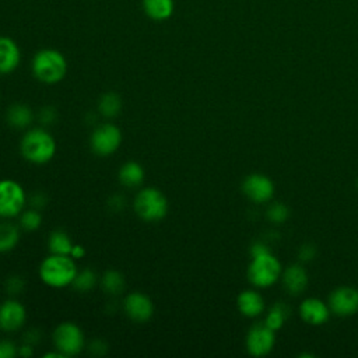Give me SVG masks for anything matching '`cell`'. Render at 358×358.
<instances>
[{
    "instance_id": "cell-33",
    "label": "cell",
    "mask_w": 358,
    "mask_h": 358,
    "mask_svg": "<svg viewBox=\"0 0 358 358\" xmlns=\"http://www.w3.org/2000/svg\"><path fill=\"white\" fill-rule=\"evenodd\" d=\"M88 351L90 354L95 355V357H101V355H105L108 352V344L103 341V340H92L90 344H88Z\"/></svg>"
},
{
    "instance_id": "cell-26",
    "label": "cell",
    "mask_w": 358,
    "mask_h": 358,
    "mask_svg": "<svg viewBox=\"0 0 358 358\" xmlns=\"http://www.w3.org/2000/svg\"><path fill=\"white\" fill-rule=\"evenodd\" d=\"M291 313V309L287 303L284 302H277L274 303L270 309H268V313L266 316V320L264 323L271 329V330H278L284 326V323L287 322L288 316Z\"/></svg>"
},
{
    "instance_id": "cell-23",
    "label": "cell",
    "mask_w": 358,
    "mask_h": 358,
    "mask_svg": "<svg viewBox=\"0 0 358 358\" xmlns=\"http://www.w3.org/2000/svg\"><path fill=\"white\" fill-rule=\"evenodd\" d=\"M122 110V98L116 92H105L98 99V113L105 119L116 117Z\"/></svg>"
},
{
    "instance_id": "cell-12",
    "label": "cell",
    "mask_w": 358,
    "mask_h": 358,
    "mask_svg": "<svg viewBox=\"0 0 358 358\" xmlns=\"http://www.w3.org/2000/svg\"><path fill=\"white\" fill-rule=\"evenodd\" d=\"M27 322V309L15 298L6 299L0 303V330L14 333Z\"/></svg>"
},
{
    "instance_id": "cell-34",
    "label": "cell",
    "mask_w": 358,
    "mask_h": 358,
    "mask_svg": "<svg viewBox=\"0 0 358 358\" xmlns=\"http://www.w3.org/2000/svg\"><path fill=\"white\" fill-rule=\"evenodd\" d=\"M29 206L32 207V208H36V210H42L45 206H46V203H48V197H46V194L45 193H42V192H35V193H32L31 196H29Z\"/></svg>"
},
{
    "instance_id": "cell-40",
    "label": "cell",
    "mask_w": 358,
    "mask_h": 358,
    "mask_svg": "<svg viewBox=\"0 0 358 358\" xmlns=\"http://www.w3.org/2000/svg\"><path fill=\"white\" fill-rule=\"evenodd\" d=\"M43 358H66L60 351L55 348V351H48L43 354Z\"/></svg>"
},
{
    "instance_id": "cell-35",
    "label": "cell",
    "mask_w": 358,
    "mask_h": 358,
    "mask_svg": "<svg viewBox=\"0 0 358 358\" xmlns=\"http://www.w3.org/2000/svg\"><path fill=\"white\" fill-rule=\"evenodd\" d=\"M22 341L24 343H28L31 345H36L39 341H41V331L36 330V329H29L24 333V337H22Z\"/></svg>"
},
{
    "instance_id": "cell-8",
    "label": "cell",
    "mask_w": 358,
    "mask_h": 358,
    "mask_svg": "<svg viewBox=\"0 0 358 358\" xmlns=\"http://www.w3.org/2000/svg\"><path fill=\"white\" fill-rule=\"evenodd\" d=\"M122 144V130L113 123H101L95 126L90 136L91 151L98 157H109L119 150Z\"/></svg>"
},
{
    "instance_id": "cell-41",
    "label": "cell",
    "mask_w": 358,
    "mask_h": 358,
    "mask_svg": "<svg viewBox=\"0 0 358 358\" xmlns=\"http://www.w3.org/2000/svg\"><path fill=\"white\" fill-rule=\"evenodd\" d=\"M357 186H358V182H357Z\"/></svg>"
},
{
    "instance_id": "cell-27",
    "label": "cell",
    "mask_w": 358,
    "mask_h": 358,
    "mask_svg": "<svg viewBox=\"0 0 358 358\" xmlns=\"http://www.w3.org/2000/svg\"><path fill=\"white\" fill-rule=\"evenodd\" d=\"M18 225L25 232H34L42 225L41 210L36 208H24L18 215Z\"/></svg>"
},
{
    "instance_id": "cell-14",
    "label": "cell",
    "mask_w": 358,
    "mask_h": 358,
    "mask_svg": "<svg viewBox=\"0 0 358 358\" xmlns=\"http://www.w3.org/2000/svg\"><path fill=\"white\" fill-rule=\"evenodd\" d=\"M299 315L302 320L308 324L319 326L327 322L330 316V309L319 298H306L299 305Z\"/></svg>"
},
{
    "instance_id": "cell-11",
    "label": "cell",
    "mask_w": 358,
    "mask_h": 358,
    "mask_svg": "<svg viewBox=\"0 0 358 358\" xmlns=\"http://www.w3.org/2000/svg\"><path fill=\"white\" fill-rule=\"evenodd\" d=\"M329 309L340 317L358 312V289L354 287H338L329 296Z\"/></svg>"
},
{
    "instance_id": "cell-15",
    "label": "cell",
    "mask_w": 358,
    "mask_h": 358,
    "mask_svg": "<svg viewBox=\"0 0 358 358\" xmlns=\"http://www.w3.org/2000/svg\"><path fill=\"white\" fill-rule=\"evenodd\" d=\"M21 62L18 45L8 36H0V74L13 73Z\"/></svg>"
},
{
    "instance_id": "cell-25",
    "label": "cell",
    "mask_w": 358,
    "mask_h": 358,
    "mask_svg": "<svg viewBox=\"0 0 358 358\" xmlns=\"http://www.w3.org/2000/svg\"><path fill=\"white\" fill-rule=\"evenodd\" d=\"M99 284V277L98 274L87 267V268H83V270H78L74 280H73V284L71 287L78 291V292H90L92 291L96 285Z\"/></svg>"
},
{
    "instance_id": "cell-4",
    "label": "cell",
    "mask_w": 358,
    "mask_h": 358,
    "mask_svg": "<svg viewBox=\"0 0 358 358\" xmlns=\"http://www.w3.org/2000/svg\"><path fill=\"white\" fill-rule=\"evenodd\" d=\"M168 199L158 187H143L133 200V210L138 218L147 222H157L168 214Z\"/></svg>"
},
{
    "instance_id": "cell-19",
    "label": "cell",
    "mask_w": 358,
    "mask_h": 358,
    "mask_svg": "<svg viewBox=\"0 0 358 358\" xmlns=\"http://www.w3.org/2000/svg\"><path fill=\"white\" fill-rule=\"evenodd\" d=\"M238 310L246 317H256L264 310V301L257 291L245 289L236 298Z\"/></svg>"
},
{
    "instance_id": "cell-7",
    "label": "cell",
    "mask_w": 358,
    "mask_h": 358,
    "mask_svg": "<svg viewBox=\"0 0 358 358\" xmlns=\"http://www.w3.org/2000/svg\"><path fill=\"white\" fill-rule=\"evenodd\" d=\"M25 189L14 179H0V218H17L27 206Z\"/></svg>"
},
{
    "instance_id": "cell-6",
    "label": "cell",
    "mask_w": 358,
    "mask_h": 358,
    "mask_svg": "<svg viewBox=\"0 0 358 358\" xmlns=\"http://www.w3.org/2000/svg\"><path fill=\"white\" fill-rule=\"evenodd\" d=\"M53 347L64 357L78 355L85 347V336L83 329L74 322L59 323L52 333Z\"/></svg>"
},
{
    "instance_id": "cell-38",
    "label": "cell",
    "mask_w": 358,
    "mask_h": 358,
    "mask_svg": "<svg viewBox=\"0 0 358 358\" xmlns=\"http://www.w3.org/2000/svg\"><path fill=\"white\" fill-rule=\"evenodd\" d=\"M34 345L28 344V343H24L21 345H18V357L21 358H31L34 355Z\"/></svg>"
},
{
    "instance_id": "cell-24",
    "label": "cell",
    "mask_w": 358,
    "mask_h": 358,
    "mask_svg": "<svg viewBox=\"0 0 358 358\" xmlns=\"http://www.w3.org/2000/svg\"><path fill=\"white\" fill-rule=\"evenodd\" d=\"M74 242L70 235L63 229H55L49 234L48 238V249L49 253L55 255H70Z\"/></svg>"
},
{
    "instance_id": "cell-10",
    "label": "cell",
    "mask_w": 358,
    "mask_h": 358,
    "mask_svg": "<svg viewBox=\"0 0 358 358\" xmlns=\"http://www.w3.org/2000/svg\"><path fill=\"white\" fill-rule=\"evenodd\" d=\"M275 343L274 330L266 323L253 324L246 334V350L253 357H263L268 354Z\"/></svg>"
},
{
    "instance_id": "cell-22",
    "label": "cell",
    "mask_w": 358,
    "mask_h": 358,
    "mask_svg": "<svg viewBox=\"0 0 358 358\" xmlns=\"http://www.w3.org/2000/svg\"><path fill=\"white\" fill-rule=\"evenodd\" d=\"M145 14L154 21H165L173 14V0H143Z\"/></svg>"
},
{
    "instance_id": "cell-28",
    "label": "cell",
    "mask_w": 358,
    "mask_h": 358,
    "mask_svg": "<svg viewBox=\"0 0 358 358\" xmlns=\"http://www.w3.org/2000/svg\"><path fill=\"white\" fill-rule=\"evenodd\" d=\"M25 288V280L20 274H11L4 280V289L8 295L17 296Z\"/></svg>"
},
{
    "instance_id": "cell-5",
    "label": "cell",
    "mask_w": 358,
    "mask_h": 358,
    "mask_svg": "<svg viewBox=\"0 0 358 358\" xmlns=\"http://www.w3.org/2000/svg\"><path fill=\"white\" fill-rule=\"evenodd\" d=\"M281 271V263L268 252L252 257L248 267V278L255 287L266 288L277 282Z\"/></svg>"
},
{
    "instance_id": "cell-32",
    "label": "cell",
    "mask_w": 358,
    "mask_h": 358,
    "mask_svg": "<svg viewBox=\"0 0 358 358\" xmlns=\"http://www.w3.org/2000/svg\"><path fill=\"white\" fill-rule=\"evenodd\" d=\"M108 207L113 213H120L126 207V197L120 193H115L108 199Z\"/></svg>"
},
{
    "instance_id": "cell-2",
    "label": "cell",
    "mask_w": 358,
    "mask_h": 358,
    "mask_svg": "<svg viewBox=\"0 0 358 358\" xmlns=\"http://www.w3.org/2000/svg\"><path fill=\"white\" fill-rule=\"evenodd\" d=\"M78 268L70 255L49 253L39 264L41 281L50 288H66L73 284Z\"/></svg>"
},
{
    "instance_id": "cell-36",
    "label": "cell",
    "mask_w": 358,
    "mask_h": 358,
    "mask_svg": "<svg viewBox=\"0 0 358 358\" xmlns=\"http://www.w3.org/2000/svg\"><path fill=\"white\" fill-rule=\"evenodd\" d=\"M315 255H316V250H315L313 245H303L299 249V259L303 262L315 259Z\"/></svg>"
},
{
    "instance_id": "cell-17",
    "label": "cell",
    "mask_w": 358,
    "mask_h": 358,
    "mask_svg": "<svg viewBox=\"0 0 358 358\" xmlns=\"http://www.w3.org/2000/svg\"><path fill=\"white\" fill-rule=\"evenodd\" d=\"M34 112L25 103H11L6 110V122L15 130H27L34 122Z\"/></svg>"
},
{
    "instance_id": "cell-13",
    "label": "cell",
    "mask_w": 358,
    "mask_h": 358,
    "mask_svg": "<svg viewBox=\"0 0 358 358\" xmlns=\"http://www.w3.org/2000/svg\"><path fill=\"white\" fill-rule=\"evenodd\" d=\"M242 192L253 203L262 204L273 197L274 185L268 176L262 173H252L243 179Z\"/></svg>"
},
{
    "instance_id": "cell-37",
    "label": "cell",
    "mask_w": 358,
    "mask_h": 358,
    "mask_svg": "<svg viewBox=\"0 0 358 358\" xmlns=\"http://www.w3.org/2000/svg\"><path fill=\"white\" fill-rule=\"evenodd\" d=\"M268 252H270V250H268L267 245L263 243V242H260V241L255 242V243L252 245V248H250V255H252V257H253V256H259V255H264V253H268Z\"/></svg>"
},
{
    "instance_id": "cell-16",
    "label": "cell",
    "mask_w": 358,
    "mask_h": 358,
    "mask_svg": "<svg viewBox=\"0 0 358 358\" xmlns=\"http://www.w3.org/2000/svg\"><path fill=\"white\" fill-rule=\"evenodd\" d=\"M282 284L289 295H299L308 285V274L299 264L288 266L282 273Z\"/></svg>"
},
{
    "instance_id": "cell-30",
    "label": "cell",
    "mask_w": 358,
    "mask_h": 358,
    "mask_svg": "<svg viewBox=\"0 0 358 358\" xmlns=\"http://www.w3.org/2000/svg\"><path fill=\"white\" fill-rule=\"evenodd\" d=\"M288 215H289V211L282 203H274L267 208V218L271 222L281 224L288 218Z\"/></svg>"
},
{
    "instance_id": "cell-29",
    "label": "cell",
    "mask_w": 358,
    "mask_h": 358,
    "mask_svg": "<svg viewBox=\"0 0 358 358\" xmlns=\"http://www.w3.org/2000/svg\"><path fill=\"white\" fill-rule=\"evenodd\" d=\"M57 117H59V113H57V109L52 105H45L39 109L38 115H36V119L38 122L41 123L42 127H48V126H53L56 122H57Z\"/></svg>"
},
{
    "instance_id": "cell-3",
    "label": "cell",
    "mask_w": 358,
    "mask_h": 358,
    "mask_svg": "<svg viewBox=\"0 0 358 358\" xmlns=\"http://www.w3.org/2000/svg\"><path fill=\"white\" fill-rule=\"evenodd\" d=\"M67 73V62L56 49H41L32 59V74L43 84H57Z\"/></svg>"
},
{
    "instance_id": "cell-1",
    "label": "cell",
    "mask_w": 358,
    "mask_h": 358,
    "mask_svg": "<svg viewBox=\"0 0 358 358\" xmlns=\"http://www.w3.org/2000/svg\"><path fill=\"white\" fill-rule=\"evenodd\" d=\"M20 152L31 164H48L56 154V140L46 127L27 129L20 141Z\"/></svg>"
},
{
    "instance_id": "cell-21",
    "label": "cell",
    "mask_w": 358,
    "mask_h": 358,
    "mask_svg": "<svg viewBox=\"0 0 358 358\" xmlns=\"http://www.w3.org/2000/svg\"><path fill=\"white\" fill-rule=\"evenodd\" d=\"M20 225L4 220L0 222V253H7L13 250L20 242L21 231Z\"/></svg>"
},
{
    "instance_id": "cell-20",
    "label": "cell",
    "mask_w": 358,
    "mask_h": 358,
    "mask_svg": "<svg viewBox=\"0 0 358 358\" xmlns=\"http://www.w3.org/2000/svg\"><path fill=\"white\" fill-rule=\"evenodd\" d=\"M99 285L106 295L117 296L126 289V280L120 271L110 268L99 277Z\"/></svg>"
},
{
    "instance_id": "cell-39",
    "label": "cell",
    "mask_w": 358,
    "mask_h": 358,
    "mask_svg": "<svg viewBox=\"0 0 358 358\" xmlns=\"http://www.w3.org/2000/svg\"><path fill=\"white\" fill-rule=\"evenodd\" d=\"M85 255V248L80 243H74L73 248H71V252H70V256L74 259V260H78L81 257H84Z\"/></svg>"
},
{
    "instance_id": "cell-18",
    "label": "cell",
    "mask_w": 358,
    "mask_h": 358,
    "mask_svg": "<svg viewBox=\"0 0 358 358\" xmlns=\"http://www.w3.org/2000/svg\"><path fill=\"white\" fill-rule=\"evenodd\" d=\"M145 178V172L141 164L137 161H126L117 171V180L123 187L134 189L138 187Z\"/></svg>"
},
{
    "instance_id": "cell-31",
    "label": "cell",
    "mask_w": 358,
    "mask_h": 358,
    "mask_svg": "<svg viewBox=\"0 0 358 358\" xmlns=\"http://www.w3.org/2000/svg\"><path fill=\"white\" fill-rule=\"evenodd\" d=\"M18 355V345L8 340L3 338L0 340V358H14Z\"/></svg>"
},
{
    "instance_id": "cell-9",
    "label": "cell",
    "mask_w": 358,
    "mask_h": 358,
    "mask_svg": "<svg viewBox=\"0 0 358 358\" xmlns=\"http://www.w3.org/2000/svg\"><path fill=\"white\" fill-rule=\"evenodd\" d=\"M123 312L126 316L136 323H145L154 315V302L152 299L140 291L129 292L123 299Z\"/></svg>"
}]
</instances>
